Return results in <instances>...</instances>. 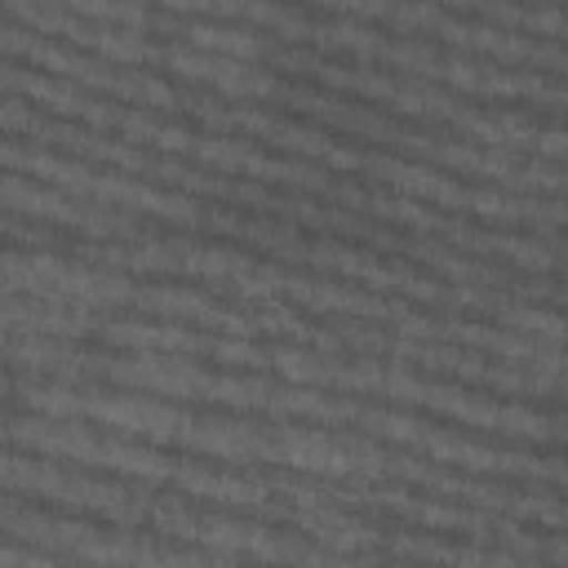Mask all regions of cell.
Instances as JSON below:
<instances>
[{"mask_svg": "<svg viewBox=\"0 0 568 568\" xmlns=\"http://www.w3.org/2000/svg\"><path fill=\"white\" fill-rule=\"evenodd\" d=\"M9 510H13V497H0V519H4Z\"/></svg>", "mask_w": 568, "mask_h": 568, "instance_id": "1", "label": "cell"}]
</instances>
